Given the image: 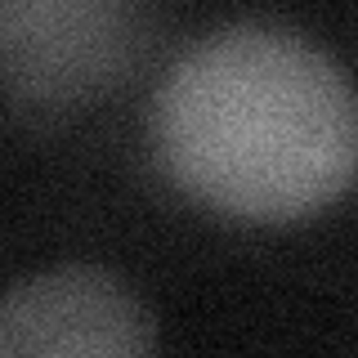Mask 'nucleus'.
Returning <instances> with one entry per match:
<instances>
[{
	"label": "nucleus",
	"mask_w": 358,
	"mask_h": 358,
	"mask_svg": "<svg viewBox=\"0 0 358 358\" xmlns=\"http://www.w3.org/2000/svg\"><path fill=\"white\" fill-rule=\"evenodd\" d=\"M148 134L179 193L233 220L291 224L358 184V85L273 18L184 45L157 81Z\"/></svg>",
	"instance_id": "nucleus-1"
},
{
	"label": "nucleus",
	"mask_w": 358,
	"mask_h": 358,
	"mask_svg": "<svg viewBox=\"0 0 358 358\" xmlns=\"http://www.w3.org/2000/svg\"><path fill=\"white\" fill-rule=\"evenodd\" d=\"M0 358H157V322L112 268L54 264L0 296Z\"/></svg>",
	"instance_id": "nucleus-2"
}]
</instances>
